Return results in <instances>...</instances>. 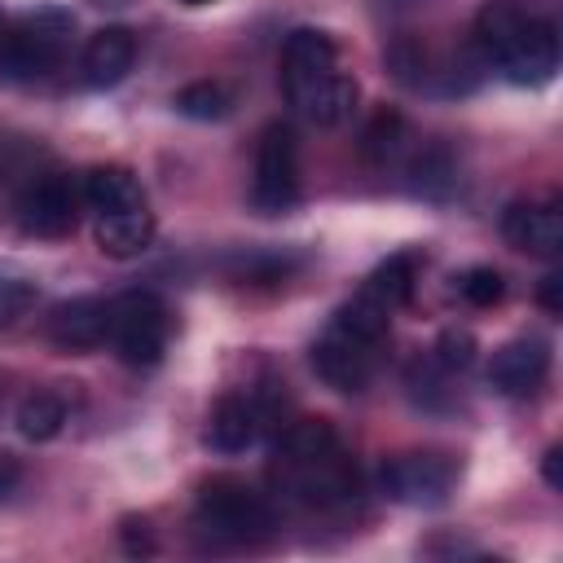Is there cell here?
Masks as SVG:
<instances>
[{"mask_svg":"<svg viewBox=\"0 0 563 563\" xmlns=\"http://www.w3.org/2000/svg\"><path fill=\"white\" fill-rule=\"evenodd\" d=\"M457 466L444 453H400L383 466L378 484L400 506H440L453 493Z\"/></svg>","mask_w":563,"mask_h":563,"instance_id":"10","label":"cell"},{"mask_svg":"<svg viewBox=\"0 0 563 563\" xmlns=\"http://www.w3.org/2000/svg\"><path fill=\"white\" fill-rule=\"evenodd\" d=\"M229 106H233V97L220 84H211V79H198V84L176 92V110L189 114V119H224Z\"/></svg>","mask_w":563,"mask_h":563,"instance_id":"20","label":"cell"},{"mask_svg":"<svg viewBox=\"0 0 563 563\" xmlns=\"http://www.w3.org/2000/svg\"><path fill=\"white\" fill-rule=\"evenodd\" d=\"M541 303H545V312H563V277L559 273H550L541 282Z\"/></svg>","mask_w":563,"mask_h":563,"instance_id":"24","label":"cell"},{"mask_svg":"<svg viewBox=\"0 0 563 563\" xmlns=\"http://www.w3.org/2000/svg\"><path fill=\"white\" fill-rule=\"evenodd\" d=\"M475 361V339L466 330H444L435 343V365L440 369H466Z\"/></svg>","mask_w":563,"mask_h":563,"instance_id":"23","label":"cell"},{"mask_svg":"<svg viewBox=\"0 0 563 563\" xmlns=\"http://www.w3.org/2000/svg\"><path fill=\"white\" fill-rule=\"evenodd\" d=\"M264 422H268V413H264V405H260L251 391H229V396H220L216 409H211L207 440H211V449H220V453H242V449H251V444L260 440Z\"/></svg>","mask_w":563,"mask_h":563,"instance_id":"14","label":"cell"},{"mask_svg":"<svg viewBox=\"0 0 563 563\" xmlns=\"http://www.w3.org/2000/svg\"><path fill=\"white\" fill-rule=\"evenodd\" d=\"M282 84L290 106L321 128H334L352 114L356 106V79L339 66V48L325 31H290L282 48Z\"/></svg>","mask_w":563,"mask_h":563,"instance_id":"2","label":"cell"},{"mask_svg":"<svg viewBox=\"0 0 563 563\" xmlns=\"http://www.w3.org/2000/svg\"><path fill=\"white\" fill-rule=\"evenodd\" d=\"M413 277H418V255L400 251V255L383 260V264L369 273V282L361 286V295H369L374 303H383L387 312H396L400 303H409V295H413Z\"/></svg>","mask_w":563,"mask_h":563,"instance_id":"18","label":"cell"},{"mask_svg":"<svg viewBox=\"0 0 563 563\" xmlns=\"http://www.w3.org/2000/svg\"><path fill=\"white\" fill-rule=\"evenodd\" d=\"M84 189L70 185V176H35L18 198V224L26 238H66L79 224Z\"/></svg>","mask_w":563,"mask_h":563,"instance_id":"9","label":"cell"},{"mask_svg":"<svg viewBox=\"0 0 563 563\" xmlns=\"http://www.w3.org/2000/svg\"><path fill=\"white\" fill-rule=\"evenodd\" d=\"M475 44L510 84H545L559 70V35L515 0H488L475 13Z\"/></svg>","mask_w":563,"mask_h":563,"instance_id":"3","label":"cell"},{"mask_svg":"<svg viewBox=\"0 0 563 563\" xmlns=\"http://www.w3.org/2000/svg\"><path fill=\"white\" fill-rule=\"evenodd\" d=\"M251 202L264 216H282L299 202V145L286 123H268L255 150V180Z\"/></svg>","mask_w":563,"mask_h":563,"instance_id":"7","label":"cell"},{"mask_svg":"<svg viewBox=\"0 0 563 563\" xmlns=\"http://www.w3.org/2000/svg\"><path fill=\"white\" fill-rule=\"evenodd\" d=\"M31 303H35V282L0 268V325H13L18 317H26Z\"/></svg>","mask_w":563,"mask_h":563,"instance_id":"22","label":"cell"},{"mask_svg":"<svg viewBox=\"0 0 563 563\" xmlns=\"http://www.w3.org/2000/svg\"><path fill=\"white\" fill-rule=\"evenodd\" d=\"M545 374H550V347L541 339H515L488 365V383L501 396H532L545 383Z\"/></svg>","mask_w":563,"mask_h":563,"instance_id":"13","label":"cell"},{"mask_svg":"<svg viewBox=\"0 0 563 563\" xmlns=\"http://www.w3.org/2000/svg\"><path fill=\"white\" fill-rule=\"evenodd\" d=\"M185 4H211V0H185Z\"/></svg>","mask_w":563,"mask_h":563,"instance_id":"27","label":"cell"},{"mask_svg":"<svg viewBox=\"0 0 563 563\" xmlns=\"http://www.w3.org/2000/svg\"><path fill=\"white\" fill-rule=\"evenodd\" d=\"M132 62H136V40H132V31L106 26V31H97V35L88 40V48H84V79H88L92 88H110V84H119V79L132 70Z\"/></svg>","mask_w":563,"mask_h":563,"instance_id":"16","label":"cell"},{"mask_svg":"<svg viewBox=\"0 0 563 563\" xmlns=\"http://www.w3.org/2000/svg\"><path fill=\"white\" fill-rule=\"evenodd\" d=\"M501 233L510 246L554 260L563 251V211L554 202H515L501 216Z\"/></svg>","mask_w":563,"mask_h":563,"instance_id":"12","label":"cell"},{"mask_svg":"<svg viewBox=\"0 0 563 563\" xmlns=\"http://www.w3.org/2000/svg\"><path fill=\"white\" fill-rule=\"evenodd\" d=\"M18 479H22V471H18V462L13 457H0V501L18 488Z\"/></svg>","mask_w":563,"mask_h":563,"instance_id":"25","label":"cell"},{"mask_svg":"<svg viewBox=\"0 0 563 563\" xmlns=\"http://www.w3.org/2000/svg\"><path fill=\"white\" fill-rule=\"evenodd\" d=\"M387 321L391 312L369 295H356L352 303H343L334 321L321 330V339L312 343L317 378L330 383L334 391H365L387 347Z\"/></svg>","mask_w":563,"mask_h":563,"instance_id":"4","label":"cell"},{"mask_svg":"<svg viewBox=\"0 0 563 563\" xmlns=\"http://www.w3.org/2000/svg\"><path fill=\"white\" fill-rule=\"evenodd\" d=\"M92 233H97L101 255H110V260H132V255H141V251L150 246V238H154V211H150V202H141V207H119V211H101V216H92Z\"/></svg>","mask_w":563,"mask_h":563,"instance_id":"15","label":"cell"},{"mask_svg":"<svg viewBox=\"0 0 563 563\" xmlns=\"http://www.w3.org/2000/svg\"><path fill=\"white\" fill-rule=\"evenodd\" d=\"M110 334V303L97 295H75L48 312V339L66 352H92Z\"/></svg>","mask_w":563,"mask_h":563,"instance_id":"11","label":"cell"},{"mask_svg":"<svg viewBox=\"0 0 563 563\" xmlns=\"http://www.w3.org/2000/svg\"><path fill=\"white\" fill-rule=\"evenodd\" d=\"M194 519H198V532L211 545H251V541L268 537L273 506L251 484H242L233 475H216L198 488Z\"/></svg>","mask_w":563,"mask_h":563,"instance_id":"5","label":"cell"},{"mask_svg":"<svg viewBox=\"0 0 563 563\" xmlns=\"http://www.w3.org/2000/svg\"><path fill=\"white\" fill-rule=\"evenodd\" d=\"M62 422H66V405L48 391H35L18 405V431L26 440H53L62 431Z\"/></svg>","mask_w":563,"mask_h":563,"instance_id":"19","label":"cell"},{"mask_svg":"<svg viewBox=\"0 0 563 563\" xmlns=\"http://www.w3.org/2000/svg\"><path fill=\"white\" fill-rule=\"evenodd\" d=\"M84 202L92 216L101 211H119V207H141L145 202V189L136 185V176L128 167H92L88 180H84Z\"/></svg>","mask_w":563,"mask_h":563,"instance_id":"17","label":"cell"},{"mask_svg":"<svg viewBox=\"0 0 563 563\" xmlns=\"http://www.w3.org/2000/svg\"><path fill=\"white\" fill-rule=\"evenodd\" d=\"M167 334H172V317L154 290H128V295L110 299V334L106 339L114 343L123 365H132V369L158 365L167 352Z\"/></svg>","mask_w":563,"mask_h":563,"instance_id":"6","label":"cell"},{"mask_svg":"<svg viewBox=\"0 0 563 563\" xmlns=\"http://www.w3.org/2000/svg\"><path fill=\"white\" fill-rule=\"evenodd\" d=\"M453 286H457V295H462L466 303H475V308H493V303L506 295L501 273H497V268H484V264H475V268L457 273V277H453Z\"/></svg>","mask_w":563,"mask_h":563,"instance_id":"21","label":"cell"},{"mask_svg":"<svg viewBox=\"0 0 563 563\" xmlns=\"http://www.w3.org/2000/svg\"><path fill=\"white\" fill-rule=\"evenodd\" d=\"M268 475H273V488L286 501L308 506V510L343 506L356 493V466L343 453V444H339V435L325 418L295 422L282 435Z\"/></svg>","mask_w":563,"mask_h":563,"instance_id":"1","label":"cell"},{"mask_svg":"<svg viewBox=\"0 0 563 563\" xmlns=\"http://www.w3.org/2000/svg\"><path fill=\"white\" fill-rule=\"evenodd\" d=\"M66 53V22L57 13H35L13 26L0 44V79H40Z\"/></svg>","mask_w":563,"mask_h":563,"instance_id":"8","label":"cell"},{"mask_svg":"<svg viewBox=\"0 0 563 563\" xmlns=\"http://www.w3.org/2000/svg\"><path fill=\"white\" fill-rule=\"evenodd\" d=\"M545 484L550 488H563V449H550L545 453Z\"/></svg>","mask_w":563,"mask_h":563,"instance_id":"26","label":"cell"}]
</instances>
